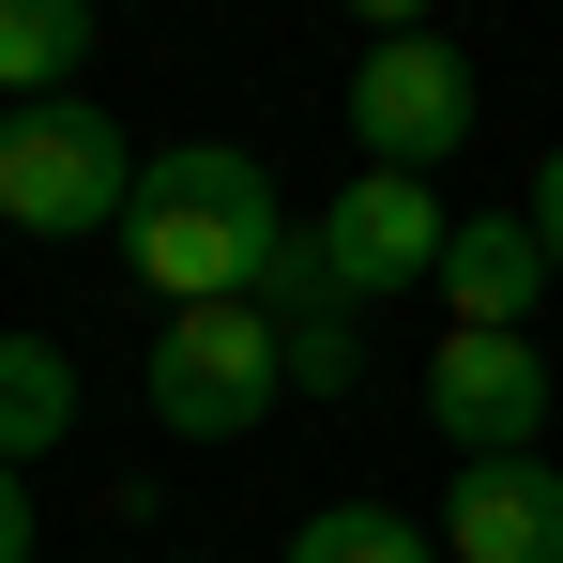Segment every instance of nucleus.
<instances>
[{
    "mask_svg": "<svg viewBox=\"0 0 563 563\" xmlns=\"http://www.w3.org/2000/svg\"><path fill=\"white\" fill-rule=\"evenodd\" d=\"M427 427L457 457H549V351L533 335H442L427 351Z\"/></svg>",
    "mask_w": 563,
    "mask_h": 563,
    "instance_id": "nucleus-6",
    "label": "nucleus"
},
{
    "mask_svg": "<svg viewBox=\"0 0 563 563\" xmlns=\"http://www.w3.org/2000/svg\"><path fill=\"white\" fill-rule=\"evenodd\" d=\"M457 137H472V62L442 31H366V62H351V153L427 184Z\"/></svg>",
    "mask_w": 563,
    "mask_h": 563,
    "instance_id": "nucleus-5",
    "label": "nucleus"
},
{
    "mask_svg": "<svg viewBox=\"0 0 563 563\" xmlns=\"http://www.w3.org/2000/svg\"><path fill=\"white\" fill-rule=\"evenodd\" d=\"M0 563H31V487L0 472Z\"/></svg>",
    "mask_w": 563,
    "mask_h": 563,
    "instance_id": "nucleus-14",
    "label": "nucleus"
},
{
    "mask_svg": "<svg viewBox=\"0 0 563 563\" xmlns=\"http://www.w3.org/2000/svg\"><path fill=\"white\" fill-rule=\"evenodd\" d=\"M137 168H153V153H137L92 92H62V107H0V213H15V229H46V244L122 229V213H137Z\"/></svg>",
    "mask_w": 563,
    "mask_h": 563,
    "instance_id": "nucleus-2",
    "label": "nucleus"
},
{
    "mask_svg": "<svg viewBox=\"0 0 563 563\" xmlns=\"http://www.w3.org/2000/svg\"><path fill=\"white\" fill-rule=\"evenodd\" d=\"M92 62V0H0V107H62Z\"/></svg>",
    "mask_w": 563,
    "mask_h": 563,
    "instance_id": "nucleus-9",
    "label": "nucleus"
},
{
    "mask_svg": "<svg viewBox=\"0 0 563 563\" xmlns=\"http://www.w3.org/2000/svg\"><path fill=\"white\" fill-rule=\"evenodd\" d=\"M275 244H289V213H275V184H260V153H229V137H184V153H153V168H137L122 275L153 289L168 320H184V305H260Z\"/></svg>",
    "mask_w": 563,
    "mask_h": 563,
    "instance_id": "nucleus-1",
    "label": "nucleus"
},
{
    "mask_svg": "<svg viewBox=\"0 0 563 563\" xmlns=\"http://www.w3.org/2000/svg\"><path fill=\"white\" fill-rule=\"evenodd\" d=\"M442 563H563V472L549 457H457L442 472Z\"/></svg>",
    "mask_w": 563,
    "mask_h": 563,
    "instance_id": "nucleus-7",
    "label": "nucleus"
},
{
    "mask_svg": "<svg viewBox=\"0 0 563 563\" xmlns=\"http://www.w3.org/2000/svg\"><path fill=\"white\" fill-rule=\"evenodd\" d=\"M305 244H320L335 305H380V289H442L457 213H442V184H411V168H351V184L305 213Z\"/></svg>",
    "mask_w": 563,
    "mask_h": 563,
    "instance_id": "nucleus-4",
    "label": "nucleus"
},
{
    "mask_svg": "<svg viewBox=\"0 0 563 563\" xmlns=\"http://www.w3.org/2000/svg\"><path fill=\"white\" fill-rule=\"evenodd\" d=\"M366 380V335H351V305L335 320H289V396H351Z\"/></svg>",
    "mask_w": 563,
    "mask_h": 563,
    "instance_id": "nucleus-12",
    "label": "nucleus"
},
{
    "mask_svg": "<svg viewBox=\"0 0 563 563\" xmlns=\"http://www.w3.org/2000/svg\"><path fill=\"white\" fill-rule=\"evenodd\" d=\"M275 396H289V335L260 305H184L153 335V427L168 442H244Z\"/></svg>",
    "mask_w": 563,
    "mask_h": 563,
    "instance_id": "nucleus-3",
    "label": "nucleus"
},
{
    "mask_svg": "<svg viewBox=\"0 0 563 563\" xmlns=\"http://www.w3.org/2000/svg\"><path fill=\"white\" fill-rule=\"evenodd\" d=\"M289 563H442V533H411L396 503H320L289 533Z\"/></svg>",
    "mask_w": 563,
    "mask_h": 563,
    "instance_id": "nucleus-11",
    "label": "nucleus"
},
{
    "mask_svg": "<svg viewBox=\"0 0 563 563\" xmlns=\"http://www.w3.org/2000/svg\"><path fill=\"white\" fill-rule=\"evenodd\" d=\"M77 427V351L62 335H0V472H31Z\"/></svg>",
    "mask_w": 563,
    "mask_h": 563,
    "instance_id": "nucleus-10",
    "label": "nucleus"
},
{
    "mask_svg": "<svg viewBox=\"0 0 563 563\" xmlns=\"http://www.w3.org/2000/svg\"><path fill=\"white\" fill-rule=\"evenodd\" d=\"M533 289H563L533 213H457V244H442V335H533Z\"/></svg>",
    "mask_w": 563,
    "mask_h": 563,
    "instance_id": "nucleus-8",
    "label": "nucleus"
},
{
    "mask_svg": "<svg viewBox=\"0 0 563 563\" xmlns=\"http://www.w3.org/2000/svg\"><path fill=\"white\" fill-rule=\"evenodd\" d=\"M518 213H533V244H549V275H563V153L533 168V198H518Z\"/></svg>",
    "mask_w": 563,
    "mask_h": 563,
    "instance_id": "nucleus-13",
    "label": "nucleus"
}]
</instances>
